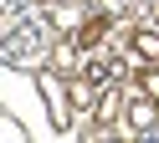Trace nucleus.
Instances as JSON below:
<instances>
[{"label":"nucleus","instance_id":"nucleus-1","mask_svg":"<svg viewBox=\"0 0 159 143\" xmlns=\"http://www.w3.org/2000/svg\"><path fill=\"white\" fill-rule=\"evenodd\" d=\"M46 41H52V31H46L41 15H5V41H0V56H5V67H31V61L46 56Z\"/></svg>","mask_w":159,"mask_h":143},{"label":"nucleus","instance_id":"nucleus-2","mask_svg":"<svg viewBox=\"0 0 159 143\" xmlns=\"http://www.w3.org/2000/svg\"><path fill=\"white\" fill-rule=\"evenodd\" d=\"M103 31H108V15H93L87 26H77V51H87L98 36H103Z\"/></svg>","mask_w":159,"mask_h":143},{"label":"nucleus","instance_id":"nucleus-3","mask_svg":"<svg viewBox=\"0 0 159 143\" xmlns=\"http://www.w3.org/2000/svg\"><path fill=\"white\" fill-rule=\"evenodd\" d=\"M134 51L144 61H159V31H139V36H134Z\"/></svg>","mask_w":159,"mask_h":143},{"label":"nucleus","instance_id":"nucleus-4","mask_svg":"<svg viewBox=\"0 0 159 143\" xmlns=\"http://www.w3.org/2000/svg\"><path fill=\"white\" fill-rule=\"evenodd\" d=\"M128 123H139V133H149L144 123H154V97H149V102H134V107H128Z\"/></svg>","mask_w":159,"mask_h":143},{"label":"nucleus","instance_id":"nucleus-5","mask_svg":"<svg viewBox=\"0 0 159 143\" xmlns=\"http://www.w3.org/2000/svg\"><path fill=\"white\" fill-rule=\"evenodd\" d=\"M139 87H144V92H149V97H154V102H159V72H154V67H149V72H144V77H139Z\"/></svg>","mask_w":159,"mask_h":143}]
</instances>
